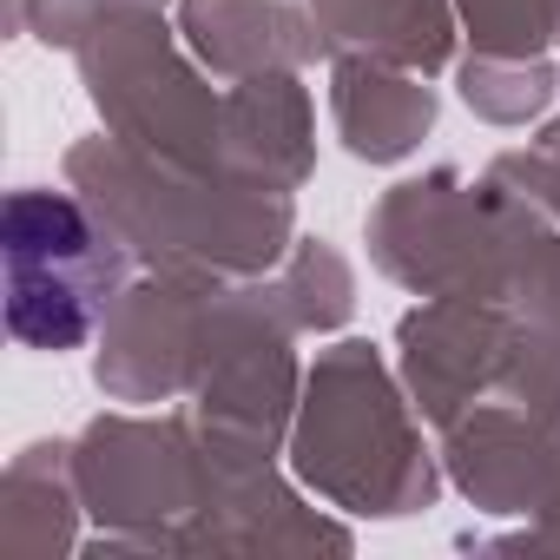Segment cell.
I'll return each instance as SVG.
<instances>
[{
    "instance_id": "1",
    "label": "cell",
    "mask_w": 560,
    "mask_h": 560,
    "mask_svg": "<svg viewBox=\"0 0 560 560\" xmlns=\"http://www.w3.org/2000/svg\"><path fill=\"white\" fill-rule=\"evenodd\" d=\"M119 291V257L60 191L8 198V330L34 350H80Z\"/></svg>"
}]
</instances>
